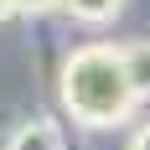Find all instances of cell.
<instances>
[{"label":"cell","instance_id":"1","mask_svg":"<svg viewBox=\"0 0 150 150\" xmlns=\"http://www.w3.org/2000/svg\"><path fill=\"white\" fill-rule=\"evenodd\" d=\"M57 104L83 129H119L140 114V93L129 83L124 47L114 42H83L57 67Z\"/></svg>","mask_w":150,"mask_h":150},{"label":"cell","instance_id":"2","mask_svg":"<svg viewBox=\"0 0 150 150\" xmlns=\"http://www.w3.org/2000/svg\"><path fill=\"white\" fill-rule=\"evenodd\" d=\"M5 150H67V145H62V124L47 119V114H42V119H26V124L11 135Z\"/></svg>","mask_w":150,"mask_h":150},{"label":"cell","instance_id":"3","mask_svg":"<svg viewBox=\"0 0 150 150\" xmlns=\"http://www.w3.org/2000/svg\"><path fill=\"white\" fill-rule=\"evenodd\" d=\"M124 62H129V83H135L140 104H150V36L124 42Z\"/></svg>","mask_w":150,"mask_h":150},{"label":"cell","instance_id":"4","mask_svg":"<svg viewBox=\"0 0 150 150\" xmlns=\"http://www.w3.org/2000/svg\"><path fill=\"white\" fill-rule=\"evenodd\" d=\"M124 5H129V0H67L62 11L73 16L78 26H109V21H114Z\"/></svg>","mask_w":150,"mask_h":150},{"label":"cell","instance_id":"5","mask_svg":"<svg viewBox=\"0 0 150 150\" xmlns=\"http://www.w3.org/2000/svg\"><path fill=\"white\" fill-rule=\"evenodd\" d=\"M67 0H11L16 16H47V11H62Z\"/></svg>","mask_w":150,"mask_h":150},{"label":"cell","instance_id":"6","mask_svg":"<svg viewBox=\"0 0 150 150\" xmlns=\"http://www.w3.org/2000/svg\"><path fill=\"white\" fill-rule=\"evenodd\" d=\"M124 150H150V119L135 124V135H129V145H124Z\"/></svg>","mask_w":150,"mask_h":150}]
</instances>
